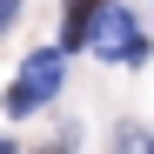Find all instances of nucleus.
<instances>
[{"mask_svg": "<svg viewBox=\"0 0 154 154\" xmlns=\"http://www.w3.org/2000/svg\"><path fill=\"white\" fill-rule=\"evenodd\" d=\"M54 94H60V54H54V47H40V54H27V67L14 74L7 114H34V107H47Z\"/></svg>", "mask_w": 154, "mask_h": 154, "instance_id": "obj_1", "label": "nucleus"}, {"mask_svg": "<svg viewBox=\"0 0 154 154\" xmlns=\"http://www.w3.org/2000/svg\"><path fill=\"white\" fill-rule=\"evenodd\" d=\"M94 47L107 60H147V40H141V20L127 14V7H107L94 20Z\"/></svg>", "mask_w": 154, "mask_h": 154, "instance_id": "obj_2", "label": "nucleus"}, {"mask_svg": "<svg viewBox=\"0 0 154 154\" xmlns=\"http://www.w3.org/2000/svg\"><path fill=\"white\" fill-rule=\"evenodd\" d=\"M121 154H154V141H147V134H134V127H121Z\"/></svg>", "mask_w": 154, "mask_h": 154, "instance_id": "obj_3", "label": "nucleus"}, {"mask_svg": "<svg viewBox=\"0 0 154 154\" xmlns=\"http://www.w3.org/2000/svg\"><path fill=\"white\" fill-rule=\"evenodd\" d=\"M14 14H20V0H0V27H14Z\"/></svg>", "mask_w": 154, "mask_h": 154, "instance_id": "obj_4", "label": "nucleus"}, {"mask_svg": "<svg viewBox=\"0 0 154 154\" xmlns=\"http://www.w3.org/2000/svg\"><path fill=\"white\" fill-rule=\"evenodd\" d=\"M0 154H14V141H7V134H0Z\"/></svg>", "mask_w": 154, "mask_h": 154, "instance_id": "obj_5", "label": "nucleus"}, {"mask_svg": "<svg viewBox=\"0 0 154 154\" xmlns=\"http://www.w3.org/2000/svg\"><path fill=\"white\" fill-rule=\"evenodd\" d=\"M87 7H107V0H87Z\"/></svg>", "mask_w": 154, "mask_h": 154, "instance_id": "obj_6", "label": "nucleus"}]
</instances>
